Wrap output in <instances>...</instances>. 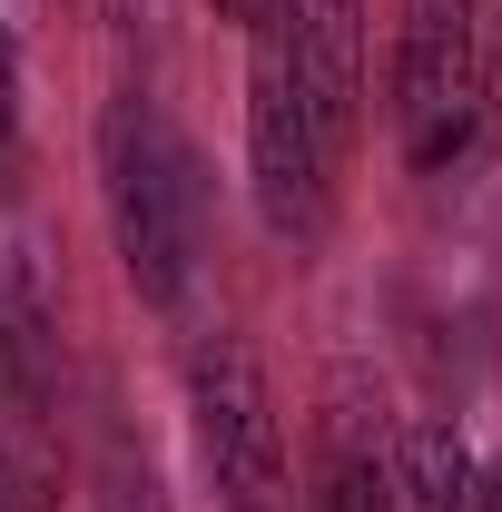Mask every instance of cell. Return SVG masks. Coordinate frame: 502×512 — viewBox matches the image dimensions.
<instances>
[{
	"label": "cell",
	"mask_w": 502,
	"mask_h": 512,
	"mask_svg": "<svg viewBox=\"0 0 502 512\" xmlns=\"http://www.w3.org/2000/svg\"><path fill=\"white\" fill-rule=\"evenodd\" d=\"M99 197H109V237H119L128 286L148 306H178L197 276L207 178H197V148L168 128V109L148 89H119L109 119H99Z\"/></svg>",
	"instance_id": "1"
},
{
	"label": "cell",
	"mask_w": 502,
	"mask_h": 512,
	"mask_svg": "<svg viewBox=\"0 0 502 512\" xmlns=\"http://www.w3.org/2000/svg\"><path fill=\"white\" fill-rule=\"evenodd\" d=\"M247 178H256V217L286 237V247H315L325 217H335V148L315 128V99L296 79V30H286V0L276 20L247 30Z\"/></svg>",
	"instance_id": "2"
},
{
	"label": "cell",
	"mask_w": 502,
	"mask_h": 512,
	"mask_svg": "<svg viewBox=\"0 0 502 512\" xmlns=\"http://www.w3.org/2000/svg\"><path fill=\"white\" fill-rule=\"evenodd\" d=\"M188 414H197V453L217 473L227 512H286V424L256 365L247 335H207L188 355Z\"/></svg>",
	"instance_id": "3"
},
{
	"label": "cell",
	"mask_w": 502,
	"mask_h": 512,
	"mask_svg": "<svg viewBox=\"0 0 502 512\" xmlns=\"http://www.w3.org/2000/svg\"><path fill=\"white\" fill-rule=\"evenodd\" d=\"M394 119H404V158L424 178L483 138V20H473V0H404Z\"/></svg>",
	"instance_id": "4"
},
{
	"label": "cell",
	"mask_w": 502,
	"mask_h": 512,
	"mask_svg": "<svg viewBox=\"0 0 502 512\" xmlns=\"http://www.w3.org/2000/svg\"><path fill=\"white\" fill-rule=\"evenodd\" d=\"M0 503L10 512L60 503V414H50L40 345L20 325H0Z\"/></svg>",
	"instance_id": "5"
},
{
	"label": "cell",
	"mask_w": 502,
	"mask_h": 512,
	"mask_svg": "<svg viewBox=\"0 0 502 512\" xmlns=\"http://www.w3.org/2000/svg\"><path fill=\"white\" fill-rule=\"evenodd\" d=\"M286 30H296V79L315 99V128L345 158L365 128V0H286Z\"/></svg>",
	"instance_id": "6"
},
{
	"label": "cell",
	"mask_w": 502,
	"mask_h": 512,
	"mask_svg": "<svg viewBox=\"0 0 502 512\" xmlns=\"http://www.w3.org/2000/svg\"><path fill=\"white\" fill-rule=\"evenodd\" d=\"M394 473H404V503H414V512H473V453H463V434H453L443 414L404 424Z\"/></svg>",
	"instance_id": "7"
},
{
	"label": "cell",
	"mask_w": 502,
	"mask_h": 512,
	"mask_svg": "<svg viewBox=\"0 0 502 512\" xmlns=\"http://www.w3.org/2000/svg\"><path fill=\"white\" fill-rule=\"evenodd\" d=\"M99 512H168L158 453L138 444L128 424H109V434H99Z\"/></svg>",
	"instance_id": "8"
},
{
	"label": "cell",
	"mask_w": 502,
	"mask_h": 512,
	"mask_svg": "<svg viewBox=\"0 0 502 512\" xmlns=\"http://www.w3.org/2000/svg\"><path fill=\"white\" fill-rule=\"evenodd\" d=\"M20 197V50L0 30V207Z\"/></svg>",
	"instance_id": "9"
},
{
	"label": "cell",
	"mask_w": 502,
	"mask_h": 512,
	"mask_svg": "<svg viewBox=\"0 0 502 512\" xmlns=\"http://www.w3.org/2000/svg\"><path fill=\"white\" fill-rule=\"evenodd\" d=\"M483 109L502 119V10L483 20Z\"/></svg>",
	"instance_id": "10"
},
{
	"label": "cell",
	"mask_w": 502,
	"mask_h": 512,
	"mask_svg": "<svg viewBox=\"0 0 502 512\" xmlns=\"http://www.w3.org/2000/svg\"><path fill=\"white\" fill-rule=\"evenodd\" d=\"M217 20H237V30H256V20H276V0H217Z\"/></svg>",
	"instance_id": "11"
},
{
	"label": "cell",
	"mask_w": 502,
	"mask_h": 512,
	"mask_svg": "<svg viewBox=\"0 0 502 512\" xmlns=\"http://www.w3.org/2000/svg\"><path fill=\"white\" fill-rule=\"evenodd\" d=\"M473 512H502V463H493V473H473Z\"/></svg>",
	"instance_id": "12"
},
{
	"label": "cell",
	"mask_w": 502,
	"mask_h": 512,
	"mask_svg": "<svg viewBox=\"0 0 502 512\" xmlns=\"http://www.w3.org/2000/svg\"><path fill=\"white\" fill-rule=\"evenodd\" d=\"M99 20H119V30H128V20H138V0H99Z\"/></svg>",
	"instance_id": "13"
},
{
	"label": "cell",
	"mask_w": 502,
	"mask_h": 512,
	"mask_svg": "<svg viewBox=\"0 0 502 512\" xmlns=\"http://www.w3.org/2000/svg\"><path fill=\"white\" fill-rule=\"evenodd\" d=\"M0 512H10V503H0Z\"/></svg>",
	"instance_id": "14"
}]
</instances>
